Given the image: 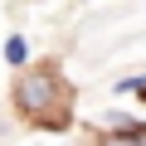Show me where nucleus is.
<instances>
[{"label": "nucleus", "instance_id": "1", "mask_svg": "<svg viewBox=\"0 0 146 146\" xmlns=\"http://www.w3.org/2000/svg\"><path fill=\"white\" fill-rule=\"evenodd\" d=\"M15 102H20V112H29V117L44 122V127L68 122V88H63V78H58L54 68H29V73H20Z\"/></svg>", "mask_w": 146, "mask_h": 146}, {"label": "nucleus", "instance_id": "2", "mask_svg": "<svg viewBox=\"0 0 146 146\" xmlns=\"http://www.w3.org/2000/svg\"><path fill=\"white\" fill-rule=\"evenodd\" d=\"M5 58H10V63H25V58H29V49H25V39H20V34L5 44Z\"/></svg>", "mask_w": 146, "mask_h": 146}, {"label": "nucleus", "instance_id": "3", "mask_svg": "<svg viewBox=\"0 0 146 146\" xmlns=\"http://www.w3.org/2000/svg\"><path fill=\"white\" fill-rule=\"evenodd\" d=\"M122 88H127V93H141V98H146V78H127Z\"/></svg>", "mask_w": 146, "mask_h": 146}, {"label": "nucleus", "instance_id": "4", "mask_svg": "<svg viewBox=\"0 0 146 146\" xmlns=\"http://www.w3.org/2000/svg\"><path fill=\"white\" fill-rule=\"evenodd\" d=\"M102 146H136V141H131V131H127V136H107Z\"/></svg>", "mask_w": 146, "mask_h": 146}]
</instances>
